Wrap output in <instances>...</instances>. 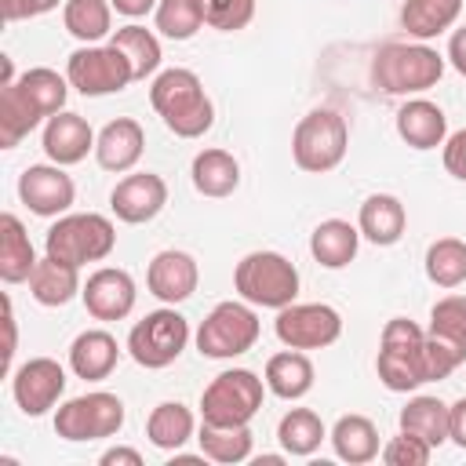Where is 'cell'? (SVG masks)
<instances>
[{"mask_svg": "<svg viewBox=\"0 0 466 466\" xmlns=\"http://www.w3.org/2000/svg\"><path fill=\"white\" fill-rule=\"evenodd\" d=\"M258 313L251 309V302H218L197 328V350L200 357L211 360H233L240 353H248L258 342Z\"/></svg>", "mask_w": 466, "mask_h": 466, "instance_id": "cell-9", "label": "cell"}, {"mask_svg": "<svg viewBox=\"0 0 466 466\" xmlns=\"http://www.w3.org/2000/svg\"><path fill=\"white\" fill-rule=\"evenodd\" d=\"M80 266L73 262H62L55 255H44L36 262V269L29 273V295L40 302V306H66L80 295Z\"/></svg>", "mask_w": 466, "mask_h": 466, "instance_id": "cell-23", "label": "cell"}, {"mask_svg": "<svg viewBox=\"0 0 466 466\" xmlns=\"http://www.w3.org/2000/svg\"><path fill=\"white\" fill-rule=\"evenodd\" d=\"M462 15V0H404L400 7V25L415 40H433L448 33Z\"/></svg>", "mask_w": 466, "mask_h": 466, "instance_id": "cell-29", "label": "cell"}, {"mask_svg": "<svg viewBox=\"0 0 466 466\" xmlns=\"http://www.w3.org/2000/svg\"><path fill=\"white\" fill-rule=\"evenodd\" d=\"M426 331L466 353V295H444L441 302H433Z\"/></svg>", "mask_w": 466, "mask_h": 466, "instance_id": "cell-40", "label": "cell"}, {"mask_svg": "<svg viewBox=\"0 0 466 466\" xmlns=\"http://www.w3.org/2000/svg\"><path fill=\"white\" fill-rule=\"evenodd\" d=\"M382 455V462L386 466H426L430 462V455H433V448L422 441V437H415V433H397V437H390L386 441V448L379 451Z\"/></svg>", "mask_w": 466, "mask_h": 466, "instance_id": "cell-42", "label": "cell"}, {"mask_svg": "<svg viewBox=\"0 0 466 466\" xmlns=\"http://www.w3.org/2000/svg\"><path fill=\"white\" fill-rule=\"evenodd\" d=\"M266 390L280 400H299L313 390V360L302 350H284L266 360Z\"/></svg>", "mask_w": 466, "mask_h": 466, "instance_id": "cell-25", "label": "cell"}, {"mask_svg": "<svg viewBox=\"0 0 466 466\" xmlns=\"http://www.w3.org/2000/svg\"><path fill=\"white\" fill-rule=\"evenodd\" d=\"M186 342H189V320L175 306H160V309L146 313L127 331V353H131V360L138 368H149V371H160V368L175 364L182 357Z\"/></svg>", "mask_w": 466, "mask_h": 466, "instance_id": "cell-8", "label": "cell"}, {"mask_svg": "<svg viewBox=\"0 0 466 466\" xmlns=\"http://www.w3.org/2000/svg\"><path fill=\"white\" fill-rule=\"evenodd\" d=\"M109 44L131 62L135 80H146V76H153V73L160 69L164 51H160V40H157L146 25H135V22H131V25H124V29H113Z\"/></svg>", "mask_w": 466, "mask_h": 466, "instance_id": "cell-34", "label": "cell"}, {"mask_svg": "<svg viewBox=\"0 0 466 466\" xmlns=\"http://www.w3.org/2000/svg\"><path fill=\"white\" fill-rule=\"evenodd\" d=\"M95 138H98V135L91 131V124H87L80 113H73V109L55 113V116L44 124V153H47L51 164H62V167L80 164V160L95 149Z\"/></svg>", "mask_w": 466, "mask_h": 466, "instance_id": "cell-18", "label": "cell"}, {"mask_svg": "<svg viewBox=\"0 0 466 466\" xmlns=\"http://www.w3.org/2000/svg\"><path fill=\"white\" fill-rule=\"evenodd\" d=\"M397 135L411 149H437L448 138V116L430 98H408L397 109Z\"/></svg>", "mask_w": 466, "mask_h": 466, "instance_id": "cell-21", "label": "cell"}, {"mask_svg": "<svg viewBox=\"0 0 466 466\" xmlns=\"http://www.w3.org/2000/svg\"><path fill=\"white\" fill-rule=\"evenodd\" d=\"M448 441H455L466 451V397L448 404Z\"/></svg>", "mask_w": 466, "mask_h": 466, "instance_id": "cell-44", "label": "cell"}, {"mask_svg": "<svg viewBox=\"0 0 466 466\" xmlns=\"http://www.w3.org/2000/svg\"><path fill=\"white\" fill-rule=\"evenodd\" d=\"M116 360H120V346H116V339H113L109 331H102V328L80 331V335L73 339V346H69V371H73L76 379H84V382H102V379H109L113 368H116Z\"/></svg>", "mask_w": 466, "mask_h": 466, "instance_id": "cell-20", "label": "cell"}, {"mask_svg": "<svg viewBox=\"0 0 466 466\" xmlns=\"http://www.w3.org/2000/svg\"><path fill=\"white\" fill-rule=\"evenodd\" d=\"M44 116L33 109V102L18 91V84H4L0 91V146L4 149H15Z\"/></svg>", "mask_w": 466, "mask_h": 466, "instance_id": "cell-36", "label": "cell"}, {"mask_svg": "<svg viewBox=\"0 0 466 466\" xmlns=\"http://www.w3.org/2000/svg\"><path fill=\"white\" fill-rule=\"evenodd\" d=\"M360 248V229L350 226L346 218H324L313 233H309V255L324 266V269H342L357 258Z\"/></svg>", "mask_w": 466, "mask_h": 466, "instance_id": "cell-26", "label": "cell"}, {"mask_svg": "<svg viewBox=\"0 0 466 466\" xmlns=\"http://www.w3.org/2000/svg\"><path fill=\"white\" fill-rule=\"evenodd\" d=\"M273 331L291 350H324L342 335V317L328 302H291L277 309Z\"/></svg>", "mask_w": 466, "mask_h": 466, "instance_id": "cell-12", "label": "cell"}, {"mask_svg": "<svg viewBox=\"0 0 466 466\" xmlns=\"http://www.w3.org/2000/svg\"><path fill=\"white\" fill-rule=\"evenodd\" d=\"M328 437H331L335 455L342 462H350V466H364V462H371L379 455V430H375V422L368 415H353V411L339 415Z\"/></svg>", "mask_w": 466, "mask_h": 466, "instance_id": "cell-27", "label": "cell"}, {"mask_svg": "<svg viewBox=\"0 0 466 466\" xmlns=\"http://www.w3.org/2000/svg\"><path fill=\"white\" fill-rule=\"evenodd\" d=\"M109 4H113V11L124 15V18H142V15L157 11L160 0H109Z\"/></svg>", "mask_w": 466, "mask_h": 466, "instance_id": "cell-48", "label": "cell"}, {"mask_svg": "<svg viewBox=\"0 0 466 466\" xmlns=\"http://www.w3.org/2000/svg\"><path fill=\"white\" fill-rule=\"evenodd\" d=\"M400 430L422 437L430 448H441L448 441V404L441 397H426V393L411 397L400 408Z\"/></svg>", "mask_w": 466, "mask_h": 466, "instance_id": "cell-31", "label": "cell"}, {"mask_svg": "<svg viewBox=\"0 0 466 466\" xmlns=\"http://www.w3.org/2000/svg\"><path fill=\"white\" fill-rule=\"evenodd\" d=\"M441 76H444V58L422 40H415V44L390 40L371 58V84L382 95H400V98L422 95V91L437 87Z\"/></svg>", "mask_w": 466, "mask_h": 466, "instance_id": "cell-2", "label": "cell"}, {"mask_svg": "<svg viewBox=\"0 0 466 466\" xmlns=\"http://www.w3.org/2000/svg\"><path fill=\"white\" fill-rule=\"evenodd\" d=\"M4 328H7V350H4V371H11V360H15V346H18V328H15V306L11 299L4 295Z\"/></svg>", "mask_w": 466, "mask_h": 466, "instance_id": "cell-45", "label": "cell"}, {"mask_svg": "<svg viewBox=\"0 0 466 466\" xmlns=\"http://www.w3.org/2000/svg\"><path fill=\"white\" fill-rule=\"evenodd\" d=\"M0 7H4V18L7 22H22V18L40 15L36 11V0H0Z\"/></svg>", "mask_w": 466, "mask_h": 466, "instance_id": "cell-49", "label": "cell"}, {"mask_svg": "<svg viewBox=\"0 0 466 466\" xmlns=\"http://www.w3.org/2000/svg\"><path fill=\"white\" fill-rule=\"evenodd\" d=\"M448 62L455 66L459 76H466V25H459L448 40Z\"/></svg>", "mask_w": 466, "mask_h": 466, "instance_id": "cell-46", "label": "cell"}, {"mask_svg": "<svg viewBox=\"0 0 466 466\" xmlns=\"http://www.w3.org/2000/svg\"><path fill=\"white\" fill-rule=\"evenodd\" d=\"M204 25L200 0H160L157 4V29L167 40H189Z\"/></svg>", "mask_w": 466, "mask_h": 466, "instance_id": "cell-39", "label": "cell"}, {"mask_svg": "<svg viewBox=\"0 0 466 466\" xmlns=\"http://www.w3.org/2000/svg\"><path fill=\"white\" fill-rule=\"evenodd\" d=\"M324 437H328V430L313 408H291L277 422V441L288 455H313Z\"/></svg>", "mask_w": 466, "mask_h": 466, "instance_id": "cell-37", "label": "cell"}, {"mask_svg": "<svg viewBox=\"0 0 466 466\" xmlns=\"http://www.w3.org/2000/svg\"><path fill=\"white\" fill-rule=\"evenodd\" d=\"M233 288L251 306L284 309L299 299V269L280 251H248L233 269Z\"/></svg>", "mask_w": 466, "mask_h": 466, "instance_id": "cell-4", "label": "cell"}, {"mask_svg": "<svg viewBox=\"0 0 466 466\" xmlns=\"http://www.w3.org/2000/svg\"><path fill=\"white\" fill-rule=\"evenodd\" d=\"M36 251H33V240L22 226L18 215L4 211L0 215V277L4 284H22L29 280V273L36 269Z\"/></svg>", "mask_w": 466, "mask_h": 466, "instance_id": "cell-24", "label": "cell"}, {"mask_svg": "<svg viewBox=\"0 0 466 466\" xmlns=\"http://www.w3.org/2000/svg\"><path fill=\"white\" fill-rule=\"evenodd\" d=\"M197 441L211 462H226V466L251 459V444H255L251 426H211V422H200Z\"/></svg>", "mask_w": 466, "mask_h": 466, "instance_id": "cell-35", "label": "cell"}, {"mask_svg": "<svg viewBox=\"0 0 466 466\" xmlns=\"http://www.w3.org/2000/svg\"><path fill=\"white\" fill-rule=\"evenodd\" d=\"M142 149H146V131L135 116H116L109 120L98 138H95V160L98 167L106 171H131L138 160H142Z\"/></svg>", "mask_w": 466, "mask_h": 466, "instance_id": "cell-19", "label": "cell"}, {"mask_svg": "<svg viewBox=\"0 0 466 466\" xmlns=\"http://www.w3.org/2000/svg\"><path fill=\"white\" fill-rule=\"evenodd\" d=\"M58 4H66V0H36V11H40V15H47V11H55Z\"/></svg>", "mask_w": 466, "mask_h": 466, "instance_id": "cell-50", "label": "cell"}, {"mask_svg": "<svg viewBox=\"0 0 466 466\" xmlns=\"http://www.w3.org/2000/svg\"><path fill=\"white\" fill-rule=\"evenodd\" d=\"M116 248V229L106 215L98 211H76V215H58V222L44 237V255H55L73 266L102 262Z\"/></svg>", "mask_w": 466, "mask_h": 466, "instance_id": "cell-6", "label": "cell"}, {"mask_svg": "<svg viewBox=\"0 0 466 466\" xmlns=\"http://www.w3.org/2000/svg\"><path fill=\"white\" fill-rule=\"evenodd\" d=\"M18 200L40 218H58L73 208L76 186L62 171V164H29L18 175Z\"/></svg>", "mask_w": 466, "mask_h": 466, "instance_id": "cell-14", "label": "cell"}, {"mask_svg": "<svg viewBox=\"0 0 466 466\" xmlns=\"http://www.w3.org/2000/svg\"><path fill=\"white\" fill-rule=\"evenodd\" d=\"M444 171L459 182H466V127L444 138Z\"/></svg>", "mask_w": 466, "mask_h": 466, "instance_id": "cell-43", "label": "cell"}, {"mask_svg": "<svg viewBox=\"0 0 466 466\" xmlns=\"http://www.w3.org/2000/svg\"><path fill=\"white\" fill-rule=\"evenodd\" d=\"M149 106L164 120V127L178 138H200L215 124V106L193 69H164L149 84Z\"/></svg>", "mask_w": 466, "mask_h": 466, "instance_id": "cell-1", "label": "cell"}, {"mask_svg": "<svg viewBox=\"0 0 466 466\" xmlns=\"http://www.w3.org/2000/svg\"><path fill=\"white\" fill-rule=\"evenodd\" d=\"M120 426H124V400L116 393H106V390L73 397V400L58 404V411H55V433L66 441L116 437Z\"/></svg>", "mask_w": 466, "mask_h": 466, "instance_id": "cell-11", "label": "cell"}, {"mask_svg": "<svg viewBox=\"0 0 466 466\" xmlns=\"http://www.w3.org/2000/svg\"><path fill=\"white\" fill-rule=\"evenodd\" d=\"M422 346H426V331L415 320L390 317L382 335H379V357H375L379 382L393 393H411L422 382H430Z\"/></svg>", "mask_w": 466, "mask_h": 466, "instance_id": "cell-3", "label": "cell"}, {"mask_svg": "<svg viewBox=\"0 0 466 466\" xmlns=\"http://www.w3.org/2000/svg\"><path fill=\"white\" fill-rule=\"evenodd\" d=\"M200 284V269H197V258L189 251H157L149 258V269H146V288L149 295H157L164 306H178L186 302Z\"/></svg>", "mask_w": 466, "mask_h": 466, "instance_id": "cell-17", "label": "cell"}, {"mask_svg": "<svg viewBox=\"0 0 466 466\" xmlns=\"http://www.w3.org/2000/svg\"><path fill=\"white\" fill-rule=\"evenodd\" d=\"M62 22L69 36H76L80 44H98L113 36V4L109 0H66Z\"/></svg>", "mask_w": 466, "mask_h": 466, "instance_id": "cell-32", "label": "cell"}, {"mask_svg": "<svg viewBox=\"0 0 466 466\" xmlns=\"http://www.w3.org/2000/svg\"><path fill=\"white\" fill-rule=\"evenodd\" d=\"M98 462L102 466H142V455L135 451V448H106L102 455H98Z\"/></svg>", "mask_w": 466, "mask_h": 466, "instance_id": "cell-47", "label": "cell"}, {"mask_svg": "<svg viewBox=\"0 0 466 466\" xmlns=\"http://www.w3.org/2000/svg\"><path fill=\"white\" fill-rule=\"evenodd\" d=\"M266 397V379L251 368L218 371L200 393V419L211 426H248Z\"/></svg>", "mask_w": 466, "mask_h": 466, "instance_id": "cell-7", "label": "cell"}, {"mask_svg": "<svg viewBox=\"0 0 466 466\" xmlns=\"http://www.w3.org/2000/svg\"><path fill=\"white\" fill-rule=\"evenodd\" d=\"M426 277L444 291L466 284V240H459V237L433 240L426 248Z\"/></svg>", "mask_w": 466, "mask_h": 466, "instance_id": "cell-38", "label": "cell"}, {"mask_svg": "<svg viewBox=\"0 0 466 466\" xmlns=\"http://www.w3.org/2000/svg\"><path fill=\"white\" fill-rule=\"evenodd\" d=\"M66 80L87 98L116 95L135 80L131 62L113 44H84L66 58Z\"/></svg>", "mask_w": 466, "mask_h": 466, "instance_id": "cell-10", "label": "cell"}, {"mask_svg": "<svg viewBox=\"0 0 466 466\" xmlns=\"http://www.w3.org/2000/svg\"><path fill=\"white\" fill-rule=\"evenodd\" d=\"M200 11H204V25L218 33H237L251 25L255 0H200Z\"/></svg>", "mask_w": 466, "mask_h": 466, "instance_id": "cell-41", "label": "cell"}, {"mask_svg": "<svg viewBox=\"0 0 466 466\" xmlns=\"http://www.w3.org/2000/svg\"><path fill=\"white\" fill-rule=\"evenodd\" d=\"M80 299L87 306V313L95 320H124L131 309H135V299H138V288H135V277L127 269H116V266H98L84 288H80Z\"/></svg>", "mask_w": 466, "mask_h": 466, "instance_id": "cell-15", "label": "cell"}, {"mask_svg": "<svg viewBox=\"0 0 466 466\" xmlns=\"http://www.w3.org/2000/svg\"><path fill=\"white\" fill-rule=\"evenodd\" d=\"M189 178H193V189L200 197H215L218 200V197H229L240 186V164L226 149H200L193 157Z\"/></svg>", "mask_w": 466, "mask_h": 466, "instance_id": "cell-28", "label": "cell"}, {"mask_svg": "<svg viewBox=\"0 0 466 466\" xmlns=\"http://www.w3.org/2000/svg\"><path fill=\"white\" fill-rule=\"evenodd\" d=\"M404 226H408V211L404 204L393 197V193H371L360 211H357V229L364 240L379 244V248H390L404 237Z\"/></svg>", "mask_w": 466, "mask_h": 466, "instance_id": "cell-22", "label": "cell"}, {"mask_svg": "<svg viewBox=\"0 0 466 466\" xmlns=\"http://www.w3.org/2000/svg\"><path fill=\"white\" fill-rule=\"evenodd\" d=\"M18 91L33 102V109L44 116V120H51L55 113H62L66 109V98H69V80L66 76H58L55 69H47V66H36V69H25L18 80Z\"/></svg>", "mask_w": 466, "mask_h": 466, "instance_id": "cell-33", "label": "cell"}, {"mask_svg": "<svg viewBox=\"0 0 466 466\" xmlns=\"http://www.w3.org/2000/svg\"><path fill=\"white\" fill-rule=\"evenodd\" d=\"M62 393H66V368L55 357H33L11 371V397L29 419L51 411Z\"/></svg>", "mask_w": 466, "mask_h": 466, "instance_id": "cell-13", "label": "cell"}, {"mask_svg": "<svg viewBox=\"0 0 466 466\" xmlns=\"http://www.w3.org/2000/svg\"><path fill=\"white\" fill-rule=\"evenodd\" d=\"M193 430H197V419L182 400H164L146 419V437L160 451H178L193 437Z\"/></svg>", "mask_w": 466, "mask_h": 466, "instance_id": "cell-30", "label": "cell"}, {"mask_svg": "<svg viewBox=\"0 0 466 466\" xmlns=\"http://www.w3.org/2000/svg\"><path fill=\"white\" fill-rule=\"evenodd\" d=\"M350 149V127H346V116L339 109H309L299 124H295V135H291V157L302 171L309 175H328L342 164Z\"/></svg>", "mask_w": 466, "mask_h": 466, "instance_id": "cell-5", "label": "cell"}, {"mask_svg": "<svg viewBox=\"0 0 466 466\" xmlns=\"http://www.w3.org/2000/svg\"><path fill=\"white\" fill-rule=\"evenodd\" d=\"M167 204V182L153 171H138V175H124L113 193H109V208L120 222L127 226H142L153 222Z\"/></svg>", "mask_w": 466, "mask_h": 466, "instance_id": "cell-16", "label": "cell"}]
</instances>
